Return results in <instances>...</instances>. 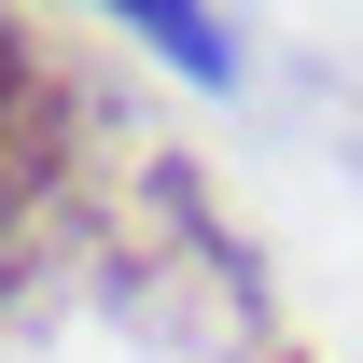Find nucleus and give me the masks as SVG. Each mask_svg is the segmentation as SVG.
<instances>
[{
  "mask_svg": "<svg viewBox=\"0 0 363 363\" xmlns=\"http://www.w3.org/2000/svg\"><path fill=\"white\" fill-rule=\"evenodd\" d=\"M43 140H56V84H43V56H28V28H0V196L43 168Z\"/></svg>",
  "mask_w": 363,
  "mask_h": 363,
  "instance_id": "1",
  "label": "nucleus"
},
{
  "mask_svg": "<svg viewBox=\"0 0 363 363\" xmlns=\"http://www.w3.org/2000/svg\"><path fill=\"white\" fill-rule=\"evenodd\" d=\"M126 28H140V43H168L196 84H224V70H238V43L210 28V14H182V0H126Z\"/></svg>",
  "mask_w": 363,
  "mask_h": 363,
  "instance_id": "2",
  "label": "nucleus"
},
{
  "mask_svg": "<svg viewBox=\"0 0 363 363\" xmlns=\"http://www.w3.org/2000/svg\"><path fill=\"white\" fill-rule=\"evenodd\" d=\"M279 363H294V350H279Z\"/></svg>",
  "mask_w": 363,
  "mask_h": 363,
  "instance_id": "3",
  "label": "nucleus"
}]
</instances>
